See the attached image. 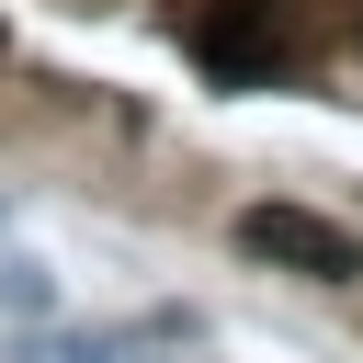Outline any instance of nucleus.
<instances>
[{
    "label": "nucleus",
    "instance_id": "1",
    "mask_svg": "<svg viewBox=\"0 0 363 363\" xmlns=\"http://www.w3.org/2000/svg\"><path fill=\"white\" fill-rule=\"evenodd\" d=\"M193 57H204L227 91L284 79V68L306 57V11H295V0H216V11L193 23Z\"/></svg>",
    "mask_w": 363,
    "mask_h": 363
},
{
    "label": "nucleus",
    "instance_id": "2",
    "mask_svg": "<svg viewBox=\"0 0 363 363\" xmlns=\"http://www.w3.org/2000/svg\"><path fill=\"white\" fill-rule=\"evenodd\" d=\"M238 250L250 261H284L306 284H363V238L340 216H318V204H250L238 216Z\"/></svg>",
    "mask_w": 363,
    "mask_h": 363
},
{
    "label": "nucleus",
    "instance_id": "3",
    "mask_svg": "<svg viewBox=\"0 0 363 363\" xmlns=\"http://www.w3.org/2000/svg\"><path fill=\"white\" fill-rule=\"evenodd\" d=\"M34 363H125V340H45Z\"/></svg>",
    "mask_w": 363,
    "mask_h": 363
}]
</instances>
